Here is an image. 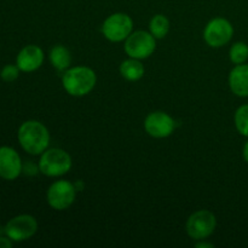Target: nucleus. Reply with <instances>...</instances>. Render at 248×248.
I'll list each match as a JSON object with an SVG mask.
<instances>
[{
    "label": "nucleus",
    "instance_id": "obj_2",
    "mask_svg": "<svg viewBox=\"0 0 248 248\" xmlns=\"http://www.w3.org/2000/svg\"><path fill=\"white\" fill-rule=\"evenodd\" d=\"M96 73L89 67L68 68L62 77L63 89L70 96L82 97L92 91L96 86Z\"/></svg>",
    "mask_w": 248,
    "mask_h": 248
},
{
    "label": "nucleus",
    "instance_id": "obj_3",
    "mask_svg": "<svg viewBox=\"0 0 248 248\" xmlns=\"http://www.w3.org/2000/svg\"><path fill=\"white\" fill-rule=\"evenodd\" d=\"M39 171L47 177H60L72 169V157L60 148L46 149L39 160Z\"/></svg>",
    "mask_w": 248,
    "mask_h": 248
},
{
    "label": "nucleus",
    "instance_id": "obj_10",
    "mask_svg": "<svg viewBox=\"0 0 248 248\" xmlns=\"http://www.w3.org/2000/svg\"><path fill=\"white\" fill-rule=\"evenodd\" d=\"M144 128L149 136L154 138H166L173 133L176 121L165 111H154L147 116Z\"/></svg>",
    "mask_w": 248,
    "mask_h": 248
},
{
    "label": "nucleus",
    "instance_id": "obj_23",
    "mask_svg": "<svg viewBox=\"0 0 248 248\" xmlns=\"http://www.w3.org/2000/svg\"><path fill=\"white\" fill-rule=\"evenodd\" d=\"M242 155H244L245 161H246L247 164H248V140H247L246 143H245V145H244V150H242Z\"/></svg>",
    "mask_w": 248,
    "mask_h": 248
},
{
    "label": "nucleus",
    "instance_id": "obj_19",
    "mask_svg": "<svg viewBox=\"0 0 248 248\" xmlns=\"http://www.w3.org/2000/svg\"><path fill=\"white\" fill-rule=\"evenodd\" d=\"M19 68L17 64H6L0 72V78L5 82H12L19 77Z\"/></svg>",
    "mask_w": 248,
    "mask_h": 248
},
{
    "label": "nucleus",
    "instance_id": "obj_13",
    "mask_svg": "<svg viewBox=\"0 0 248 248\" xmlns=\"http://www.w3.org/2000/svg\"><path fill=\"white\" fill-rule=\"evenodd\" d=\"M229 86L237 97H248V64H237L230 72Z\"/></svg>",
    "mask_w": 248,
    "mask_h": 248
},
{
    "label": "nucleus",
    "instance_id": "obj_14",
    "mask_svg": "<svg viewBox=\"0 0 248 248\" xmlns=\"http://www.w3.org/2000/svg\"><path fill=\"white\" fill-rule=\"evenodd\" d=\"M50 62L55 69L65 72L72 63L70 51L63 45H55L50 51Z\"/></svg>",
    "mask_w": 248,
    "mask_h": 248
},
{
    "label": "nucleus",
    "instance_id": "obj_21",
    "mask_svg": "<svg viewBox=\"0 0 248 248\" xmlns=\"http://www.w3.org/2000/svg\"><path fill=\"white\" fill-rule=\"evenodd\" d=\"M12 240L9 239L7 236L0 235V248H10L12 247Z\"/></svg>",
    "mask_w": 248,
    "mask_h": 248
},
{
    "label": "nucleus",
    "instance_id": "obj_7",
    "mask_svg": "<svg viewBox=\"0 0 248 248\" xmlns=\"http://www.w3.org/2000/svg\"><path fill=\"white\" fill-rule=\"evenodd\" d=\"M77 190L78 189L74 184H72L68 181H64V179L55 182V183L51 184L47 190V194H46L48 205L53 210H67L75 201Z\"/></svg>",
    "mask_w": 248,
    "mask_h": 248
},
{
    "label": "nucleus",
    "instance_id": "obj_24",
    "mask_svg": "<svg viewBox=\"0 0 248 248\" xmlns=\"http://www.w3.org/2000/svg\"><path fill=\"white\" fill-rule=\"evenodd\" d=\"M5 234V227H0V235Z\"/></svg>",
    "mask_w": 248,
    "mask_h": 248
},
{
    "label": "nucleus",
    "instance_id": "obj_4",
    "mask_svg": "<svg viewBox=\"0 0 248 248\" xmlns=\"http://www.w3.org/2000/svg\"><path fill=\"white\" fill-rule=\"evenodd\" d=\"M217 227L216 216L208 210H200L194 212L186 220V232L193 240L207 239L215 232Z\"/></svg>",
    "mask_w": 248,
    "mask_h": 248
},
{
    "label": "nucleus",
    "instance_id": "obj_15",
    "mask_svg": "<svg viewBox=\"0 0 248 248\" xmlns=\"http://www.w3.org/2000/svg\"><path fill=\"white\" fill-rule=\"evenodd\" d=\"M120 74L128 81H138L144 75V65L140 62V60L130 57V60L121 63Z\"/></svg>",
    "mask_w": 248,
    "mask_h": 248
},
{
    "label": "nucleus",
    "instance_id": "obj_12",
    "mask_svg": "<svg viewBox=\"0 0 248 248\" xmlns=\"http://www.w3.org/2000/svg\"><path fill=\"white\" fill-rule=\"evenodd\" d=\"M44 63V52L38 45H27L16 57V64L21 72L31 73L38 70Z\"/></svg>",
    "mask_w": 248,
    "mask_h": 248
},
{
    "label": "nucleus",
    "instance_id": "obj_1",
    "mask_svg": "<svg viewBox=\"0 0 248 248\" xmlns=\"http://www.w3.org/2000/svg\"><path fill=\"white\" fill-rule=\"evenodd\" d=\"M17 138L22 149L31 155H40L50 144V132L43 123L36 120L24 121L18 128Z\"/></svg>",
    "mask_w": 248,
    "mask_h": 248
},
{
    "label": "nucleus",
    "instance_id": "obj_11",
    "mask_svg": "<svg viewBox=\"0 0 248 248\" xmlns=\"http://www.w3.org/2000/svg\"><path fill=\"white\" fill-rule=\"evenodd\" d=\"M23 170L21 156L11 147H0V178L5 181H15Z\"/></svg>",
    "mask_w": 248,
    "mask_h": 248
},
{
    "label": "nucleus",
    "instance_id": "obj_17",
    "mask_svg": "<svg viewBox=\"0 0 248 248\" xmlns=\"http://www.w3.org/2000/svg\"><path fill=\"white\" fill-rule=\"evenodd\" d=\"M230 61H232L234 64H242V63H246L248 60V45L244 41H239V43H235L234 45L230 48Z\"/></svg>",
    "mask_w": 248,
    "mask_h": 248
},
{
    "label": "nucleus",
    "instance_id": "obj_22",
    "mask_svg": "<svg viewBox=\"0 0 248 248\" xmlns=\"http://www.w3.org/2000/svg\"><path fill=\"white\" fill-rule=\"evenodd\" d=\"M195 247H198V248H213V247H215V245H213V244H206V242H203V240H200V242H198V244L195 245Z\"/></svg>",
    "mask_w": 248,
    "mask_h": 248
},
{
    "label": "nucleus",
    "instance_id": "obj_9",
    "mask_svg": "<svg viewBox=\"0 0 248 248\" xmlns=\"http://www.w3.org/2000/svg\"><path fill=\"white\" fill-rule=\"evenodd\" d=\"M234 35L232 24L228 19L217 17L210 21L203 31V38L211 47H222L232 40Z\"/></svg>",
    "mask_w": 248,
    "mask_h": 248
},
{
    "label": "nucleus",
    "instance_id": "obj_6",
    "mask_svg": "<svg viewBox=\"0 0 248 248\" xmlns=\"http://www.w3.org/2000/svg\"><path fill=\"white\" fill-rule=\"evenodd\" d=\"M133 29V21L128 15L118 12L113 14L103 22L102 33L113 43H120L128 38Z\"/></svg>",
    "mask_w": 248,
    "mask_h": 248
},
{
    "label": "nucleus",
    "instance_id": "obj_8",
    "mask_svg": "<svg viewBox=\"0 0 248 248\" xmlns=\"http://www.w3.org/2000/svg\"><path fill=\"white\" fill-rule=\"evenodd\" d=\"M38 232V222L31 215H19L11 218L5 225V235L14 242L31 239Z\"/></svg>",
    "mask_w": 248,
    "mask_h": 248
},
{
    "label": "nucleus",
    "instance_id": "obj_20",
    "mask_svg": "<svg viewBox=\"0 0 248 248\" xmlns=\"http://www.w3.org/2000/svg\"><path fill=\"white\" fill-rule=\"evenodd\" d=\"M38 170H39V166H35L33 162H27V164L23 165V170H22V172H24V173L28 174V176H34V174L38 173Z\"/></svg>",
    "mask_w": 248,
    "mask_h": 248
},
{
    "label": "nucleus",
    "instance_id": "obj_16",
    "mask_svg": "<svg viewBox=\"0 0 248 248\" xmlns=\"http://www.w3.org/2000/svg\"><path fill=\"white\" fill-rule=\"evenodd\" d=\"M149 29L155 39H164L170 31V21L164 15H155L149 23Z\"/></svg>",
    "mask_w": 248,
    "mask_h": 248
},
{
    "label": "nucleus",
    "instance_id": "obj_18",
    "mask_svg": "<svg viewBox=\"0 0 248 248\" xmlns=\"http://www.w3.org/2000/svg\"><path fill=\"white\" fill-rule=\"evenodd\" d=\"M235 126L240 135L248 137V104L237 108L235 113Z\"/></svg>",
    "mask_w": 248,
    "mask_h": 248
},
{
    "label": "nucleus",
    "instance_id": "obj_5",
    "mask_svg": "<svg viewBox=\"0 0 248 248\" xmlns=\"http://www.w3.org/2000/svg\"><path fill=\"white\" fill-rule=\"evenodd\" d=\"M156 43L152 33L144 31H132L125 40V51L131 58L145 60L154 53Z\"/></svg>",
    "mask_w": 248,
    "mask_h": 248
}]
</instances>
